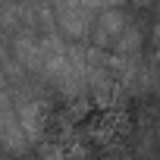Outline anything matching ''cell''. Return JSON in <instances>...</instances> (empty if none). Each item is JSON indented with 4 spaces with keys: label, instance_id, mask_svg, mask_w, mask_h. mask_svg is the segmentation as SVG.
Listing matches in <instances>:
<instances>
[{
    "label": "cell",
    "instance_id": "277c9868",
    "mask_svg": "<svg viewBox=\"0 0 160 160\" xmlns=\"http://www.w3.org/2000/svg\"><path fill=\"white\" fill-rule=\"evenodd\" d=\"M132 3H138V7H151V0H132Z\"/></svg>",
    "mask_w": 160,
    "mask_h": 160
},
{
    "label": "cell",
    "instance_id": "7a4b0ae2",
    "mask_svg": "<svg viewBox=\"0 0 160 160\" xmlns=\"http://www.w3.org/2000/svg\"><path fill=\"white\" fill-rule=\"evenodd\" d=\"M0 129H3V148H7L10 157L25 154V148H28L32 138H28V132H25L19 113H16V104H13V98H10L7 91H3V113H0Z\"/></svg>",
    "mask_w": 160,
    "mask_h": 160
},
{
    "label": "cell",
    "instance_id": "6da1fadb",
    "mask_svg": "<svg viewBox=\"0 0 160 160\" xmlns=\"http://www.w3.org/2000/svg\"><path fill=\"white\" fill-rule=\"evenodd\" d=\"M129 22H132V16H129L122 7L104 10V13L94 19V28H91V35H88V44H94V47H101V50H110L113 41L122 35V28H126Z\"/></svg>",
    "mask_w": 160,
    "mask_h": 160
},
{
    "label": "cell",
    "instance_id": "3957f363",
    "mask_svg": "<svg viewBox=\"0 0 160 160\" xmlns=\"http://www.w3.org/2000/svg\"><path fill=\"white\" fill-rule=\"evenodd\" d=\"M110 50L119 53V57H138V53H141V28H138V22H129V25L122 28V35L113 41Z\"/></svg>",
    "mask_w": 160,
    "mask_h": 160
}]
</instances>
